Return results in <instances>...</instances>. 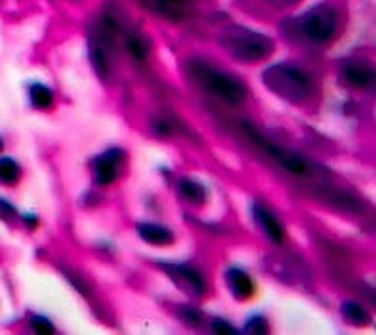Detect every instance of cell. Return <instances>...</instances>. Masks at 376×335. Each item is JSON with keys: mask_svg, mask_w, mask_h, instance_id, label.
<instances>
[{"mask_svg": "<svg viewBox=\"0 0 376 335\" xmlns=\"http://www.w3.org/2000/svg\"><path fill=\"white\" fill-rule=\"evenodd\" d=\"M219 42L230 57L241 63H258L275 51L273 38L239 25L224 27L219 34Z\"/></svg>", "mask_w": 376, "mask_h": 335, "instance_id": "6da1fadb", "label": "cell"}, {"mask_svg": "<svg viewBox=\"0 0 376 335\" xmlns=\"http://www.w3.org/2000/svg\"><path fill=\"white\" fill-rule=\"evenodd\" d=\"M263 85L290 104H303L313 94V81L305 72L291 65H273L262 74Z\"/></svg>", "mask_w": 376, "mask_h": 335, "instance_id": "7a4b0ae2", "label": "cell"}, {"mask_svg": "<svg viewBox=\"0 0 376 335\" xmlns=\"http://www.w3.org/2000/svg\"><path fill=\"white\" fill-rule=\"evenodd\" d=\"M188 74L196 79L199 87H203L209 93L217 94L222 100L230 104H239L247 96V87L234 76L219 70L214 66H209L201 61H194L188 66Z\"/></svg>", "mask_w": 376, "mask_h": 335, "instance_id": "3957f363", "label": "cell"}, {"mask_svg": "<svg viewBox=\"0 0 376 335\" xmlns=\"http://www.w3.org/2000/svg\"><path fill=\"white\" fill-rule=\"evenodd\" d=\"M337 14L331 6L327 4H318L313 10H309L303 15L301 29L305 36L313 42H327L331 40L337 30Z\"/></svg>", "mask_w": 376, "mask_h": 335, "instance_id": "277c9868", "label": "cell"}, {"mask_svg": "<svg viewBox=\"0 0 376 335\" xmlns=\"http://www.w3.org/2000/svg\"><path fill=\"white\" fill-rule=\"evenodd\" d=\"M243 129H245V132L249 134L250 140H252L256 145H260V147H262L269 157L275 158L278 164L283 166L284 170L291 171V173H296V175H305L307 171H309V164H307L305 158H301L299 155H296V153H290V151L283 149V147H278V145H275V143H269L265 138L260 136L258 130L252 129L249 122H245V125H243Z\"/></svg>", "mask_w": 376, "mask_h": 335, "instance_id": "5b68a950", "label": "cell"}, {"mask_svg": "<svg viewBox=\"0 0 376 335\" xmlns=\"http://www.w3.org/2000/svg\"><path fill=\"white\" fill-rule=\"evenodd\" d=\"M121 151L111 149L104 153V155H100L98 158H94V181L98 185H111L115 179H117V170H119V160H121Z\"/></svg>", "mask_w": 376, "mask_h": 335, "instance_id": "8992f818", "label": "cell"}, {"mask_svg": "<svg viewBox=\"0 0 376 335\" xmlns=\"http://www.w3.org/2000/svg\"><path fill=\"white\" fill-rule=\"evenodd\" d=\"M342 83L354 87V89H365L373 85L375 81V70L365 63H354L350 61L341 68Z\"/></svg>", "mask_w": 376, "mask_h": 335, "instance_id": "52a82bcc", "label": "cell"}, {"mask_svg": "<svg viewBox=\"0 0 376 335\" xmlns=\"http://www.w3.org/2000/svg\"><path fill=\"white\" fill-rule=\"evenodd\" d=\"M226 283L228 288L232 290L237 300L247 301L254 296V281L250 277L247 271L239 270V268H232L226 271Z\"/></svg>", "mask_w": 376, "mask_h": 335, "instance_id": "ba28073f", "label": "cell"}, {"mask_svg": "<svg viewBox=\"0 0 376 335\" xmlns=\"http://www.w3.org/2000/svg\"><path fill=\"white\" fill-rule=\"evenodd\" d=\"M166 270L170 271V275L177 281L179 286H183L190 294L201 296L206 292V283L196 270L186 266H166Z\"/></svg>", "mask_w": 376, "mask_h": 335, "instance_id": "9c48e42d", "label": "cell"}, {"mask_svg": "<svg viewBox=\"0 0 376 335\" xmlns=\"http://www.w3.org/2000/svg\"><path fill=\"white\" fill-rule=\"evenodd\" d=\"M137 2L166 19L177 21L186 17V4L183 0H137Z\"/></svg>", "mask_w": 376, "mask_h": 335, "instance_id": "30bf717a", "label": "cell"}, {"mask_svg": "<svg viewBox=\"0 0 376 335\" xmlns=\"http://www.w3.org/2000/svg\"><path fill=\"white\" fill-rule=\"evenodd\" d=\"M252 217H254V221L260 224V228L265 232V235L269 237L271 241L277 243V245L283 243L284 239L283 226L278 224L277 219H275V217H273L265 207H262L260 204H254V206H252Z\"/></svg>", "mask_w": 376, "mask_h": 335, "instance_id": "8fae6325", "label": "cell"}, {"mask_svg": "<svg viewBox=\"0 0 376 335\" xmlns=\"http://www.w3.org/2000/svg\"><path fill=\"white\" fill-rule=\"evenodd\" d=\"M137 232L142 235L143 241L151 243V245H157V247L171 245L173 243V234L168 228L160 226V224H142L137 228Z\"/></svg>", "mask_w": 376, "mask_h": 335, "instance_id": "7c38bea8", "label": "cell"}, {"mask_svg": "<svg viewBox=\"0 0 376 335\" xmlns=\"http://www.w3.org/2000/svg\"><path fill=\"white\" fill-rule=\"evenodd\" d=\"M179 193L185 200L196 204V206H201L207 200V191L203 188V185L198 181H192V179H181L179 181Z\"/></svg>", "mask_w": 376, "mask_h": 335, "instance_id": "4fadbf2b", "label": "cell"}, {"mask_svg": "<svg viewBox=\"0 0 376 335\" xmlns=\"http://www.w3.org/2000/svg\"><path fill=\"white\" fill-rule=\"evenodd\" d=\"M29 98L30 104H32L36 109H47V107L53 106V100H55V96L51 93L49 87L43 85V83H34V85H30Z\"/></svg>", "mask_w": 376, "mask_h": 335, "instance_id": "5bb4252c", "label": "cell"}, {"mask_svg": "<svg viewBox=\"0 0 376 335\" xmlns=\"http://www.w3.org/2000/svg\"><path fill=\"white\" fill-rule=\"evenodd\" d=\"M341 313L344 316V321L354 324V326H365L371 321L369 313L360 303H355V301H344L341 305Z\"/></svg>", "mask_w": 376, "mask_h": 335, "instance_id": "9a60e30c", "label": "cell"}, {"mask_svg": "<svg viewBox=\"0 0 376 335\" xmlns=\"http://www.w3.org/2000/svg\"><path fill=\"white\" fill-rule=\"evenodd\" d=\"M21 177V168L14 158H0V183L2 185H15Z\"/></svg>", "mask_w": 376, "mask_h": 335, "instance_id": "2e32d148", "label": "cell"}, {"mask_svg": "<svg viewBox=\"0 0 376 335\" xmlns=\"http://www.w3.org/2000/svg\"><path fill=\"white\" fill-rule=\"evenodd\" d=\"M126 47L128 51L132 53V57L140 58V61H143V58L147 57V51H149V47H147V43L143 42L140 36H128L126 38Z\"/></svg>", "mask_w": 376, "mask_h": 335, "instance_id": "e0dca14e", "label": "cell"}, {"mask_svg": "<svg viewBox=\"0 0 376 335\" xmlns=\"http://www.w3.org/2000/svg\"><path fill=\"white\" fill-rule=\"evenodd\" d=\"M245 332L247 334H267L269 332V324L263 316H252L247 326H245Z\"/></svg>", "mask_w": 376, "mask_h": 335, "instance_id": "ac0fdd59", "label": "cell"}, {"mask_svg": "<svg viewBox=\"0 0 376 335\" xmlns=\"http://www.w3.org/2000/svg\"><path fill=\"white\" fill-rule=\"evenodd\" d=\"M30 326H32L36 334H55V326L45 316H40V314L30 318Z\"/></svg>", "mask_w": 376, "mask_h": 335, "instance_id": "d6986e66", "label": "cell"}, {"mask_svg": "<svg viewBox=\"0 0 376 335\" xmlns=\"http://www.w3.org/2000/svg\"><path fill=\"white\" fill-rule=\"evenodd\" d=\"M213 332H217V334H228V335L239 334V332H237V329H235L232 324H228V322H224V321H214L213 322Z\"/></svg>", "mask_w": 376, "mask_h": 335, "instance_id": "ffe728a7", "label": "cell"}, {"mask_svg": "<svg viewBox=\"0 0 376 335\" xmlns=\"http://www.w3.org/2000/svg\"><path fill=\"white\" fill-rule=\"evenodd\" d=\"M271 6L278 8V10H286V8H291L298 4L299 0H267Z\"/></svg>", "mask_w": 376, "mask_h": 335, "instance_id": "44dd1931", "label": "cell"}, {"mask_svg": "<svg viewBox=\"0 0 376 335\" xmlns=\"http://www.w3.org/2000/svg\"><path fill=\"white\" fill-rule=\"evenodd\" d=\"M183 318L190 321L192 324H199V322H201V314H199L198 311H192V309H188V311L183 313Z\"/></svg>", "mask_w": 376, "mask_h": 335, "instance_id": "7402d4cb", "label": "cell"}, {"mask_svg": "<svg viewBox=\"0 0 376 335\" xmlns=\"http://www.w3.org/2000/svg\"><path fill=\"white\" fill-rule=\"evenodd\" d=\"M0 149H2V140H0Z\"/></svg>", "mask_w": 376, "mask_h": 335, "instance_id": "603a6c76", "label": "cell"}]
</instances>
